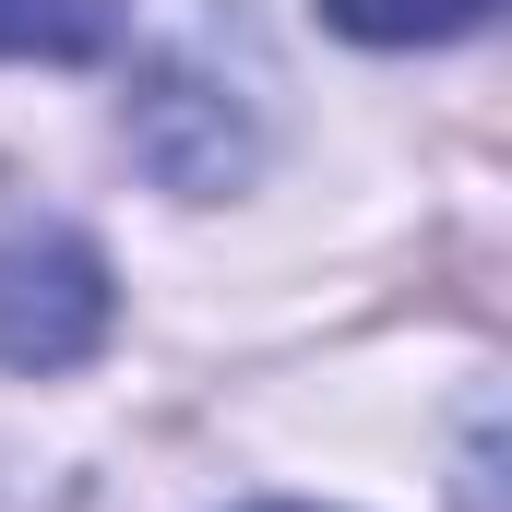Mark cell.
I'll list each match as a JSON object with an SVG mask.
<instances>
[{
    "label": "cell",
    "instance_id": "6da1fadb",
    "mask_svg": "<svg viewBox=\"0 0 512 512\" xmlns=\"http://www.w3.org/2000/svg\"><path fill=\"white\" fill-rule=\"evenodd\" d=\"M108 334V262L72 227L0 215V370H72Z\"/></svg>",
    "mask_w": 512,
    "mask_h": 512
},
{
    "label": "cell",
    "instance_id": "7a4b0ae2",
    "mask_svg": "<svg viewBox=\"0 0 512 512\" xmlns=\"http://www.w3.org/2000/svg\"><path fill=\"white\" fill-rule=\"evenodd\" d=\"M120 36V0H0V60H96Z\"/></svg>",
    "mask_w": 512,
    "mask_h": 512
},
{
    "label": "cell",
    "instance_id": "3957f363",
    "mask_svg": "<svg viewBox=\"0 0 512 512\" xmlns=\"http://www.w3.org/2000/svg\"><path fill=\"white\" fill-rule=\"evenodd\" d=\"M322 24H346L370 48H429V36H477L489 0H322Z\"/></svg>",
    "mask_w": 512,
    "mask_h": 512
},
{
    "label": "cell",
    "instance_id": "277c9868",
    "mask_svg": "<svg viewBox=\"0 0 512 512\" xmlns=\"http://www.w3.org/2000/svg\"><path fill=\"white\" fill-rule=\"evenodd\" d=\"M262 512H310V501H262Z\"/></svg>",
    "mask_w": 512,
    "mask_h": 512
}]
</instances>
